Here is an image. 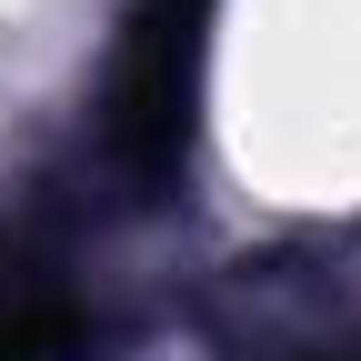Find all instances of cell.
Instances as JSON below:
<instances>
[{"instance_id": "cell-1", "label": "cell", "mask_w": 361, "mask_h": 361, "mask_svg": "<svg viewBox=\"0 0 361 361\" xmlns=\"http://www.w3.org/2000/svg\"><path fill=\"white\" fill-rule=\"evenodd\" d=\"M201 11L211 0H151L130 20V51L111 80V151L130 161L141 191L180 171V141H191V71H201Z\"/></svg>"}]
</instances>
